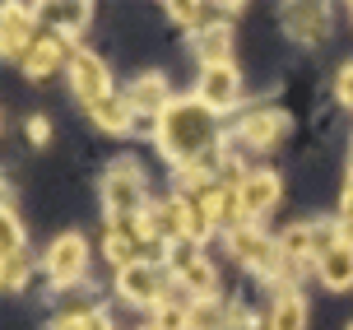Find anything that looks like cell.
Returning <instances> with one entry per match:
<instances>
[{
	"mask_svg": "<svg viewBox=\"0 0 353 330\" xmlns=\"http://www.w3.org/2000/svg\"><path fill=\"white\" fill-rule=\"evenodd\" d=\"M154 139H159V154L181 173V168H191V163H200V158L219 154L223 126H219V112L205 107L200 98H176V103L159 117V135Z\"/></svg>",
	"mask_w": 353,
	"mask_h": 330,
	"instance_id": "6da1fadb",
	"label": "cell"
},
{
	"mask_svg": "<svg viewBox=\"0 0 353 330\" xmlns=\"http://www.w3.org/2000/svg\"><path fill=\"white\" fill-rule=\"evenodd\" d=\"M103 214L112 224H135L149 214V195H144V168L135 158H117L103 173Z\"/></svg>",
	"mask_w": 353,
	"mask_h": 330,
	"instance_id": "7a4b0ae2",
	"label": "cell"
},
{
	"mask_svg": "<svg viewBox=\"0 0 353 330\" xmlns=\"http://www.w3.org/2000/svg\"><path fill=\"white\" fill-rule=\"evenodd\" d=\"M172 270L163 261H140L130 265V270H117V293L130 302V307H163L168 302V293H172Z\"/></svg>",
	"mask_w": 353,
	"mask_h": 330,
	"instance_id": "3957f363",
	"label": "cell"
},
{
	"mask_svg": "<svg viewBox=\"0 0 353 330\" xmlns=\"http://www.w3.org/2000/svg\"><path fill=\"white\" fill-rule=\"evenodd\" d=\"M228 251L237 265H247V270H256L261 279H274L283 265V246L270 237V233H261L256 224H237L228 228Z\"/></svg>",
	"mask_w": 353,
	"mask_h": 330,
	"instance_id": "277c9868",
	"label": "cell"
},
{
	"mask_svg": "<svg viewBox=\"0 0 353 330\" xmlns=\"http://www.w3.org/2000/svg\"><path fill=\"white\" fill-rule=\"evenodd\" d=\"M70 88H74V98H79L84 107H98L103 98L117 93V88H112V75H107V66H103V56L84 52V47L70 52Z\"/></svg>",
	"mask_w": 353,
	"mask_h": 330,
	"instance_id": "5b68a950",
	"label": "cell"
},
{
	"mask_svg": "<svg viewBox=\"0 0 353 330\" xmlns=\"http://www.w3.org/2000/svg\"><path fill=\"white\" fill-rule=\"evenodd\" d=\"M42 270L52 275V284H79L84 270H88V242L79 237V233H61V237L47 246Z\"/></svg>",
	"mask_w": 353,
	"mask_h": 330,
	"instance_id": "8992f818",
	"label": "cell"
},
{
	"mask_svg": "<svg viewBox=\"0 0 353 330\" xmlns=\"http://www.w3.org/2000/svg\"><path fill=\"white\" fill-rule=\"evenodd\" d=\"M195 98H200L205 107H214L219 117H223V112H232V107L242 103V75H237V66H214V70H200Z\"/></svg>",
	"mask_w": 353,
	"mask_h": 330,
	"instance_id": "52a82bcc",
	"label": "cell"
},
{
	"mask_svg": "<svg viewBox=\"0 0 353 330\" xmlns=\"http://www.w3.org/2000/svg\"><path fill=\"white\" fill-rule=\"evenodd\" d=\"M37 42V10L28 5H0V56H28Z\"/></svg>",
	"mask_w": 353,
	"mask_h": 330,
	"instance_id": "ba28073f",
	"label": "cell"
},
{
	"mask_svg": "<svg viewBox=\"0 0 353 330\" xmlns=\"http://www.w3.org/2000/svg\"><path fill=\"white\" fill-rule=\"evenodd\" d=\"M70 52H74L70 37H61V33H52V28H47V33H37V42L28 47V56H23V75H28V79H37V84H47L56 70L70 61Z\"/></svg>",
	"mask_w": 353,
	"mask_h": 330,
	"instance_id": "9c48e42d",
	"label": "cell"
},
{
	"mask_svg": "<svg viewBox=\"0 0 353 330\" xmlns=\"http://www.w3.org/2000/svg\"><path fill=\"white\" fill-rule=\"evenodd\" d=\"M283 135H288V112H279V107H251L237 122V139L247 149H274Z\"/></svg>",
	"mask_w": 353,
	"mask_h": 330,
	"instance_id": "30bf717a",
	"label": "cell"
},
{
	"mask_svg": "<svg viewBox=\"0 0 353 330\" xmlns=\"http://www.w3.org/2000/svg\"><path fill=\"white\" fill-rule=\"evenodd\" d=\"M237 200H242V224H256V219H265L270 209L279 205V173H270V168H261V173H247V182L237 186Z\"/></svg>",
	"mask_w": 353,
	"mask_h": 330,
	"instance_id": "8fae6325",
	"label": "cell"
},
{
	"mask_svg": "<svg viewBox=\"0 0 353 330\" xmlns=\"http://www.w3.org/2000/svg\"><path fill=\"white\" fill-rule=\"evenodd\" d=\"M283 33L293 37V42H321V37L330 33V10L325 5H283Z\"/></svg>",
	"mask_w": 353,
	"mask_h": 330,
	"instance_id": "7c38bea8",
	"label": "cell"
},
{
	"mask_svg": "<svg viewBox=\"0 0 353 330\" xmlns=\"http://www.w3.org/2000/svg\"><path fill=\"white\" fill-rule=\"evenodd\" d=\"M125 103H130V112H135V117H163L176 98H172V88H168V79L154 70V75H140L135 84L125 88Z\"/></svg>",
	"mask_w": 353,
	"mask_h": 330,
	"instance_id": "4fadbf2b",
	"label": "cell"
},
{
	"mask_svg": "<svg viewBox=\"0 0 353 330\" xmlns=\"http://www.w3.org/2000/svg\"><path fill=\"white\" fill-rule=\"evenodd\" d=\"M316 275L325 289H335V293H344V289H353V246L339 242L335 251H325L316 261Z\"/></svg>",
	"mask_w": 353,
	"mask_h": 330,
	"instance_id": "5bb4252c",
	"label": "cell"
},
{
	"mask_svg": "<svg viewBox=\"0 0 353 330\" xmlns=\"http://www.w3.org/2000/svg\"><path fill=\"white\" fill-rule=\"evenodd\" d=\"M195 56H200V66H205V70L232 66V28H228V19H223V23H214L210 33L195 37Z\"/></svg>",
	"mask_w": 353,
	"mask_h": 330,
	"instance_id": "9a60e30c",
	"label": "cell"
},
{
	"mask_svg": "<svg viewBox=\"0 0 353 330\" xmlns=\"http://www.w3.org/2000/svg\"><path fill=\"white\" fill-rule=\"evenodd\" d=\"M37 19H47L52 23V33H61V37H79L88 28V19H93V10L88 5H47V10H37Z\"/></svg>",
	"mask_w": 353,
	"mask_h": 330,
	"instance_id": "2e32d148",
	"label": "cell"
},
{
	"mask_svg": "<svg viewBox=\"0 0 353 330\" xmlns=\"http://www.w3.org/2000/svg\"><path fill=\"white\" fill-rule=\"evenodd\" d=\"M168 19H172V23H181V28H186V33H210L214 23H223V19L214 14L210 5H200V0H172V5H168Z\"/></svg>",
	"mask_w": 353,
	"mask_h": 330,
	"instance_id": "e0dca14e",
	"label": "cell"
},
{
	"mask_svg": "<svg viewBox=\"0 0 353 330\" xmlns=\"http://www.w3.org/2000/svg\"><path fill=\"white\" fill-rule=\"evenodd\" d=\"M88 112H93V122L103 126V130H112V135L135 130V112H130V103H125V93H112V98H103L98 107H88Z\"/></svg>",
	"mask_w": 353,
	"mask_h": 330,
	"instance_id": "ac0fdd59",
	"label": "cell"
},
{
	"mask_svg": "<svg viewBox=\"0 0 353 330\" xmlns=\"http://www.w3.org/2000/svg\"><path fill=\"white\" fill-rule=\"evenodd\" d=\"M103 256L117 265V270H130V265H140V261H144V242H140V237H130V233H117V228H107Z\"/></svg>",
	"mask_w": 353,
	"mask_h": 330,
	"instance_id": "d6986e66",
	"label": "cell"
},
{
	"mask_svg": "<svg viewBox=\"0 0 353 330\" xmlns=\"http://www.w3.org/2000/svg\"><path fill=\"white\" fill-rule=\"evenodd\" d=\"M186 330H232V321H228V302H219V298H191Z\"/></svg>",
	"mask_w": 353,
	"mask_h": 330,
	"instance_id": "ffe728a7",
	"label": "cell"
},
{
	"mask_svg": "<svg viewBox=\"0 0 353 330\" xmlns=\"http://www.w3.org/2000/svg\"><path fill=\"white\" fill-rule=\"evenodd\" d=\"M270 330H307V298L302 293H279L270 307Z\"/></svg>",
	"mask_w": 353,
	"mask_h": 330,
	"instance_id": "44dd1931",
	"label": "cell"
},
{
	"mask_svg": "<svg viewBox=\"0 0 353 330\" xmlns=\"http://www.w3.org/2000/svg\"><path fill=\"white\" fill-rule=\"evenodd\" d=\"M176 284H181L191 298H214L219 293V275H214V265L205 261V256H200L195 265H186V270L176 275Z\"/></svg>",
	"mask_w": 353,
	"mask_h": 330,
	"instance_id": "7402d4cb",
	"label": "cell"
},
{
	"mask_svg": "<svg viewBox=\"0 0 353 330\" xmlns=\"http://www.w3.org/2000/svg\"><path fill=\"white\" fill-rule=\"evenodd\" d=\"M19 251H23V224L10 205H0V261H10Z\"/></svg>",
	"mask_w": 353,
	"mask_h": 330,
	"instance_id": "603a6c76",
	"label": "cell"
},
{
	"mask_svg": "<svg viewBox=\"0 0 353 330\" xmlns=\"http://www.w3.org/2000/svg\"><path fill=\"white\" fill-rule=\"evenodd\" d=\"M279 246H283L288 261H312V265H316V251H312V224H293L279 237Z\"/></svg>",
	"mask_w": 353,
	"mask_h": 330,
	"instance_id": "cb8c5ba5",
	"label": "cell"
},
{
	"mask_svg": "<svg viewBox=\"0 0 353 330\" xmlns=\"http://www.w3.org/2000/svg\"><path fill=\"white\" fill-rule=\"evenodd\" d=\"M186 316H191V302L176 307L172 298H168L163 307H154V330H186Z\"/></svg>",
	"mask_w": 353,
	"mask_h": 330,
	"instance_id": "d4e9b609",
	"label": "cell"
},
{
	"mask_svg": "<svg viewBox=\"0 0 353 330\" xmlns=\"http://www.w3.org/2000/svg\"><path fill=\"white\" fill-rule=\"evenodd\" d=\"M28 270H33V265H28V256L19 251V256H10V261H0V284H5V289H23V284H28Z\"/></svg>",
	"mask_w": 353,
	"mask_h": 330,
	"instance_id": "484cf974",
	"label": "cell"
},
{
	"mask_svg": "<svg viewBox=\"0 0 353 330\" xmlns=\"http://www.w3.org/2000/svg\"><path fill=\"white\" fill-rule=\"evenodd\" d=\"M335 93H339V103L353 107V61L344 70H339V79H335Z\"/></svg>",
	"mask_w": 353,
	"mask_h": 330,
	"instance_id": "4316f807",
	"label": "cell"
},
{
	"mask_svg": "<svg viewBox=\"0 0 353 330\" xmlns=\"http://www.w3.org/2000/svg\"><path fill=\"white\" fill-rule=\"evenodd\" d=\"M28 139H33V144H47V139H52V122H47V117H28Z\"/></svg>",
	"mask_w": 353,
	"mask_h": 330,
	"instance_id": "83f0119b",
	"label": "cell"
},
{
	"mask_svg": "<svg viewBox=\"0 0 353 330\" xmlns=\"http://www.w3.org/2000/svg\"><path fill=\"white\" fill-rule=\"evenodd\" d=\"M84 330H117V326H112V316H107L103 307H88L84 312Z\"/></svg>",
	"mask_w": 353,
	"mask_h": 330,
	"instance_id": "f1b7e54d",
	"label": "cell"
},
{
	"mask_svg": "<svg viewBox=\"0 0 353 330\" xmlns=\"http://www.w3.org/2000/svg\"><path fill=\"white\" fill-rule=\"evenodd\" d=\"M52 330H84V312H65V316H56Z\"/></svg>",
	"mask_w": 353,
	"mask_h": 330,
	"instance_id": "f546056e",
	"label": "cell"
},
{
	"mask_svg": "<svg viewBox=\"0 0 353 330\" xmlns=\"http://www.w3.org/2000/svg\"><path fill=\"white\" fill-rule=\"evenodd\" d=\"M0 205H5V177H0Z\"/></svg>",
	"mask_w": 353,
	"mask_h": 330,
	"instance_id": "4dcf8cb0",
	"label": "cell"
},
{
	"mask_svg": "<svg viewBox=\"0 0 353 330\" xmlns=\"http://www.w3.org/2000/svg\"><path fill=\"white\" fill-rule=\"evenodd\" d=\"M144 330H154V326H144Z\"/></svg>",
	"mask_w": 353,
	"mask_h": 330,
	"instance_id": "1f68e13d",
	"label": "cell"
},
{
	"mask_svg": "<svg viewBox=\"0 0 353 330\" xmlns=\"http://www.w3.org/2000/svg\"><path fill=\"white\" fill-rule=\"evenodd\" d=\"M349 330H353V326H349Z\"/></svg>",
	"mask_w": 353,
	"mask_h": 330,
	"instance_id": "d6a6232c",
	"label": "cell"
}]
</instances>
